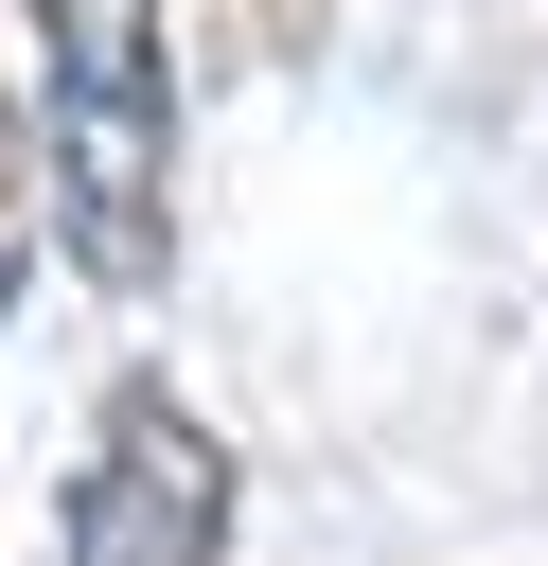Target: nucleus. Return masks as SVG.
Returning <instances> with one entry per match:
<instances>
[{
    "label": "nucleus",
    "instance_id": "7ed1b4c3",
    "mask_svg": "<svg viewBox=\"0 0 548 566\" xmlns=\"http://www.w3.org/2000/svg\"><path fill=\"white\" fill-rule=\"evenodd\" d=\"M0 212H18V177H0Z\"/></svg>",
    "mask_w": 548,
    "mask_h": 566
},
{
    "label": "nucleus",
    "instance_id": "f257e3e1",
    "mask_svg": "<svg viewBox=\"0 0 548 566\" xmlns=\"http://www.w3.org/2000/svg\"><path fill=\"white\" fill-rule=\"evenodd\" d=\"M35 88H53V230L106 301H141L177 265V18L35 0Z\"/></svg>",
    "mask_w": 548,
    "mask_h": 566
},
{
    "label": "nucleus",
    "instance_id": "f03ea898",
    "mask_svg": "<svg viewBox=\"0 0 548 566\" xmlns=\"http://www.w3.org/2000/svg\"><path fill=\"white\" fill-rule=\"evenodd\" d=\"M230 548V442L177 389H124L71 478V566H212Z\"/></svg>",
    "mask_w": 548,
    "mask_h": 566
}]
</instances>
